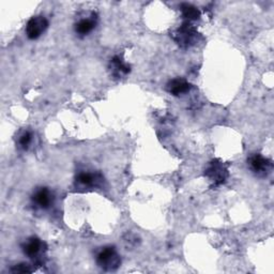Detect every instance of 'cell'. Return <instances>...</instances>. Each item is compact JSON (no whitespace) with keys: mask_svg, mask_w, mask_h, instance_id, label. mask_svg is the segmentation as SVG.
I'll return each instance as SVG.
<instances>
[{"mask_svg":"<svg viewBox=\"0 0 274 274\" xmlns=\"http://www.w3.org/2000/svg\"><path fill=\"white\" fill-rule=\"evenodd\" d=\"M97 263L103 270L115 271L121 264V258H120L115 247L106 246L103 247L99 252L97 256Z\"/></svg>","mask_w":274,"mask_h":274,"instance_id":"1","label":"cell"},{"mask_svg":"<svg viewBox=\"0 0 274 274\" xmlns=\"http://www.w3.org/2000/svg\"><path fill=\"white\" fill-rule=\"evenodd\" d=\"M47 28L48 21L44 16H34L26 25V34H27L28 39L37 40L45 32Z\"/></svg>","mask_w":274,"mask_h":274,"instance_id":"2","label":"cell"},{"mask_svg":"<svg viewBox=\"0 0 274 274\" xmlns=\"http://www.w3.org/2000/svg\"><path fill=\"white\" fill-rule=\"evenodd\" d=\"M206 176L214 182V185H220L224 183L227 179L228 170L221 162L213 161L208 169L206 170Z\"/></svg>","mask_w":274,"mask_h":274,"instance_id":"3","label":"cell"},{"mask_svg":"<svg viewBox=\"0 0 274 274\" xmlns=\"http://www.w3.org/2000/svg\"><path fill=\"white\" fill-rule=\"evenodd\" d=\"M196 31L192 27L190 23H184L181 27H180L176 34H175V40L178 42V44L181 46H190L191 44H194L195 39H196Z\"/></svg>","mask_w":274,"mask_h":274,"instance_id":"4","label":"cell"},{"mask_svg":"<svg viewBox=\"0 0 274 274\" xmlns=\"http://www.w3.org/2000/svg\"><path fill=\"white\" fill-rule=\"evenodd\" d=\"M248 165H250L253 173L258 176L267 175L272 168L271 161L263 158L260 154H254L248 159Z\"/></svg>","mask_w":274,"mask_h":274,"instance_id":"5","label":"cell"},{"mask_svg":"<svg viewBox=\"0 0 274 274\" xmlns=\"http://www.w3.org/2000/svg\"><path fill=\"white\" fill-rule=\"evenodd\" d=\"M32 201L41 209H47L53 202V195L46 187H41L32 195Z\"/></svg>","mask_w":274,"mask_h":274,"instance_id":"6","label":"cell"},{"mask_svg":"<svg viewBox=\"0 0 274 274\" xmlns=\"http://www.w3.org/2000/svg\"><path fill=\"white\" fill-rule=\"evenodd\" d=\"M43 246H44V243L39 238L32 237L25 242L23 245V251L25 255H27L30 258H34V257L40 254Z\"/></svg>","mask_w":274,"mask_h":274,"instance_id":"7","label":"cell"},{"mask_svg":"<svg viewBox=\"0 0 274 274\" xmlns=\"http://www.w3.org/2000/svg\"><path fill=\"white\" fill-rule=\"evenodd\" d=\"M191 89V84L187 83L183 79H175L171 80L167 84V91L173 94V96H180V94H183L190 91Z\"/></svg>","mask_w":274,"mask_h":274,"instance_id":"8","label":"cell"},{"mask_svg":"<svg viewBox=\"0 0 274 274\" xmlns=\"http://www.w3.org/2000/svg\"><path fill=\"white\" fill-rule=\"evenodd\" d=\"M96 19L94 16L87 17V19H82L75 25V32L80 36H87L94 28H96Z\"/></svg>","mask_w":274,"mask_h":274,"instance_id":"9","label":"cell"},{"mask_svg":"<svg viewBox=\"0 0 274 274\" xmlns=\"http://www.w3.org/2000/svg\"><path fill=\"white\" fill-rule=\"evenodd\" d=\"M100 178L97 175H93L90 173H81L76 177V182L82 186H96L100 182Z\"/></svg>","mask_w":274,"mask_h":274,"instance_id":"10","label":"cell"},{"mask_svg":"<svg viewBox=\"0 0 274 274\" xmlns=\"http://www.w3.org/2000/svg\"><path fill=\"white\" fill-rule=\"evenodd\" d=\"M181 12L184 19L188 21H195L198 20L200 17V12L196 7L190 5V4H182L181 5Z\"/></svg>","mask_w":274,"mask_h":274,"instance_id":"11","label":"cell"},{"mask_svg":"<svg viewBox=\"0 0 274 274\" xmlns=\"http://www.w3.org/2000/svg\"><path fill=\"white\" fill-rule=\"evenodd\" d=\"M111 66H113V70L117 72L119 75L122 74H127L130 73V66L126 65L121 59L119 57H114L113 60H111Z\"/></svg>","mask_w":274,"mask_h":274,"instance_id":"12","label":"cell"},{"mask_svg":"<svg viewBox=\"0 0 274 274\" xmlns=\"http://www.w3.org/2000/svg\"><path fill=\"white\" fill-rule=\"evenodd\" d=\"M32 142V134L28 131L24 132L19 139V145L22 149H27Z\"/></svg>","mask_w":274,"mask_h":274,"instance_id":"13","label":"cell"},{"mask_svg":"<svg viewBox=\"0 0 274 274\" xmlns=\"http://www.w3.org/2000/svg\"><path fill=\"white\" fill-rule=\"evenodd\" d=\"M12 271L15 273H25V272H31V269L29 268L28 264L21 263L19 265H15V267L12 269Z\"/></svg>","mask_w":274,"mask_h":274,"instance_id":"14","label":"cell"}]
</instances>
